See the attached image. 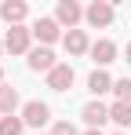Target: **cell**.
I'll use <instances>...</instances> for the list:
<instances>
[{
  "instance_id": "1",
  "label": "cell",
  "mask_w": 131,
  "mask_h": 135,
  "mask_svg": "<svg viewBox=\"0 0 131 135\" xmlns=\"http://www.w3.org/2000/svg\"><path fill=\"white\" fill-rule=\"evenodd\" d=\"M29 40H33V29H26V26H11L7 37H4V47H7L11 55H26V51H29Z\"/></svg>"
},
{
  "instance_id": "2",
  "label": "cell",
  "mask_w": 131,
  "mask_h": 135,
  "mask_svg": "<svg viewBox=\"0 0 131 135\" xmlns=\"http://www.w3.org/2000/svg\"><path fill=\"white\" fill-rule=\"evenodd\" d=\"M84 18V7L77 4V0H58V7H55V22L58 26H69V29H77V22Z\"/></svg>"
},
{
  "instance_id": "3",
  "label": "cell",
  "mask_w": 131,
  "mask_h": 135,
  "mask_svg": "<svg viewBox=\"0 0 131 135\" xmlns=\"http://www.w3.org/2000/svg\"><path fill=\"white\" fill-rule=\"evenodd\" d=\"M84 18L95 26V29H106V26L113 22V4H109V0H95V4L84 11Z\"/></svg>"
},
{
  "instance_id": "4",
  "label": "cell",
  "mask_w": 131,
  "mask_h": 135,
  "mask_svg": "<svg viewBox=\"0 0 131 135\" xmlns=\"http://www.w3.org/2000/svg\"><path fill=\"white\" fill-rule=\"evenodd\" d=\"M22 120H26L29 128H44V124L51 120L47 102H26V106H22Z\"/></svg>"
},
{
  "instance_id": "5",
  "label": "cell",
  "mask_w": 131,
  "mask_h": 135,
  "mask_svg": "<svg viewBox=\"0 0 131 135\" xmlns=\"http://www.w3.org/2000/svg\"><path fill=\"white\" fill-rule=\"evenodd\" d=\"M47 88L51 91H69L73 88V66L69 62H58V66L47 73Z\"/></svg>"
},
{
  "instance_id": "6",
  "label": "cell",
  "mask_w": 131,
  "mask_h": 135,
  "mask_svg": "<svg viewBox=\"0 0 131 135\" xmlns=\"http://www.w3.org/2000/svg\"><path fill=\"white\" fill-rule=\"evenodd\" d=\"M33 37H37L40 44H55V40L62 37V26L55 22V18H37V22H33Z\"/></svg>"
},
{
  "instance_id": "7",
  "label": "cell",
  "mask_w": 131,
  "mask_h": 135,
  "mask_svg": "<svg viewBox=\"0 0 131 135\" xmlns=\"http://www.w3.org/2000/svg\"><path fill=\"white\" fill-rule=\"evenodd\" d=\"M26 15H29V7H26L22 0H4V4H0V18L7 26H22Z\"/></svg>"
},
{
  "instance_id": "8",
  "label": "cell",
  "mask_w": 131,
  "mask_h": 135,
  "mask_svg": "<svg viewBox=\"0 0 131 135\" xmlns=\"http://www.w3.org/2000/svg\"><path fill=\"white\" fill-rule=\"evenodd\" d=\"M80 117H84L87 128H98V132H102V124L109 120V106H102V102L95 99V102H87V106H84V113H80Z\"/></svg>"
},
{
  "instance_id": "9",
  "label": "cell",
  "mask_w": 131,
  "mask_h": 135,
  "mask_svg": "<svg viewBox=\"0 0 131 135\" xmlns=\"http://www.w3.org/2000/svg\"><path fill=\"white\" fill-rule=\"evenodd\" d=\"M55 66H58V62H55L51 47H33V51H29V69H37V73H51Z\"/></svg>"
},
{
  "instance_id": "10",
  "label": "cell",
  "mask_w": 131,
  "mask_h": 135,
  "mask_svg": "<svg viewBox=\"0 0 131 135\" xmlns=\"http://www.w3.org/2000/svg\"><path fill=\"white\" fill-rule=\"evenodd\" d=\"M91 59L98 62V69L109 66V62H117V44L106 40V37H102V40H95V44H91Z\"/></svg>"
},
{
  "instance_id": "11",
  "label": "cell",
  "mask_w": 131,
  "mask_h": 135,
  "mask_svg": "<svg viewBox=\"0 0 131 135\" xmlns=\"http://www.w3.org/2000/svg\"><path fill=\"white\" fill-rule=\"evenodd\" d=\"M62 44H66V51H69V55H84V51H91L84 29H69V33L62 37Z\"/></svg>"
},
{
  "instance_id": "12",
  "label": "cell",
  "mask_w": 131,
  "mask_h": 135,
  "mask_svg": "<svg viewBox=\"0 0 131 135\" xmlns=\"http://www.w3.org/2000/svg\"><path fill=\"white\" fill-rule=\"evenodd\" d=\"M87 91L98 99V95H106V91H113V77H109L106 69H95L91 77H87Z\"/></svg>"
},
{
  "instance_id": "13",
  "label": "cell",
  "mask_w": 131,
  "mask_h": 135,
  "mask_svg": "<svg viewBox=\"0 0 131 135\" xmlns=\"http://www.w3.org/2000/svg\"><path fill=\"white\" fill-rule=\"evenodd\" d=\"M15 106H18V91L7 88V84H0V113L4 117H15Z\"/></svg>"
},
{
  "instance_id": "14",
  "label": "cell",
  "mask_w": 131,
  "mask_h": 135,
  "mask_svg": "<svg viewBox=\"0 0 131 135\" xmlns=\"http://www.w3.org/2000/svg\"><path fill=\"white\" fill-rule=\"evenodd\" d=\"M109 120L120 124V128H131V102H113L109 106Z\"/></svg>"
},
{
  "instance_id": "15",
  "label": "cell",
  "mask_w": 131,
  "mask_h": 135,
  "mask_svg": "<svg viewBox=\"0 0 131 135\" xmlns=\"http://www.w3.org/2000/svg\"><path fill=\"white\" fill-rule=\"evenodd\" d=\"M26 120L22 117H0V135H22Z\"/></svg>"
},
{
  "instance_id": "16",
  "label": "cell",
  "mask_w": 131,
  "mask_h": 135,
  "mask_svg": "<svg viewBox=\"0 0 131 135\" xmlns=\"http://www.w3.org/2000/svg\"><path fill=\"white\" fill-rule=\"evenodd\" d=\"M113 91H117V102H131V80H128V77L113 80Z\"/></svg>"
},
{
  "instance_id": "17",
  "label": "cell",
  "mask_w": 131,
  "mask_h": 135,
  "mask_svg": "<svg viewBox=\"0 0 131 135\" xmlns=\"http://www.w3.org/2000/svg\"><path fill=\"white\" fill-rule=\"evenodd\" d=\"M51 135H80V132H77V128H73L69 120H58V124L51 128Z\"/></svg>"
},
{
  "instance_id": "18",
  "label": "cell",
  "mask_w": 131,
  "mask_h": 135,
  "mask_svg": "<svg viewBox=\"0 0 131 135\" xmlns=\"http://www.w3.org/2000/svg\"><path fill=\"white\" fill-rule=\"evenodd\" d=\"M84 135H102V132H98V128H87V132H84Z\"/></svg>"
},
{
  "instance_id": "19",
  "label": "cell",
  "mask_w": 131,
  "mask_h": 135,
  "mask_svg": "<svg viewBox=\"0 0 131 135\" xmlns=\"http://www.w3.org/2000/svg\"><path fill=\"white\" fill-rule=\"evenodd\" d=\"M128 66H131V44H128Z\"/></svg>"
},
{
  "instance_id": "20",
  "label": "cell",
  "mask_w": 131,
  "mask_h": 135,
  "mask_svg": "<svg viewBox=\"0 0 131 135\" xmlns=\"http://www.w3.org/2000/svg\"><path fill=\"white\" fill-rule=\"evenodd\" d=\"M0 84H4V66H0Z\"/></svg>"
},
{
  "instance_id": "21",
  "label": "cell",
  "mask_w": 131,
  "mask_h": 135,
  "mask_svg": "<svg viewBox=\"0 0 131 135\" xmlns=\"http://www.w3.org/2000/svg\"><path fill=\"white\" fill-rule=\"evenodd\" d=\"M0 51H4V44H0Z\"/></svg>"
},
{
  "instance_id": "22",
  "label": "cell",
  "mask_w": 131,
  "mask_h": 135,
  "mask_svg": "<svg viewBox=\"0 0 131 135\" xmlns=\"http://www.w3.org/2000/svg\"><path fill=\"white\" fill-rule=\"evenodd\" d=\"M117 135H120V132H117Z\"/></svg>"
}]
</instances>
